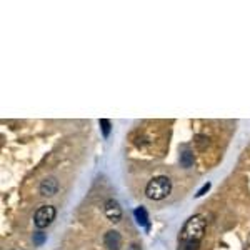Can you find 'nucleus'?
I'll use <instances>...</instances> for the list:
<instances>
[{
	"label": "nucleus",
	"mask_w": 250,
	"mask_h": 250,
	"mask_svg": "<svg viewBox=\"0 0 250 250\" xmlns=\"http://www.w3.org/2000/svg\"><path fill=\"white\" fill-rule=\"evenodd\" d=\"M99 124H100V127H102L104 137H108V134H110V120L100 119V120H99Z\"/></svg>",
	"instance_id": "nucleus-9"
},
{
	"label": "nucleus",
	"mask_w": 250,
	"mask_h": 250,
	"mask_svg": "<svg viewBox=\"0 0 250 250\" xmlns=\"http://www.w3.org/2000/svg\"><path fill=\"white\" fill-rule=\"evenodd\" d=\"M38 190H40V194L45 195V197H52V195H55L58 190V182L54 177H49V179H45V180H42L40 189Z\"/></svg>",
	"instance_id": "nucleus-6"
},
{
	"label": "nucleus",
	"mask_w": 250,
	"mask_h": 250,
	"mask_svg": "<svg viewBox=\"0 0 250 250\" xmlns=\"http://www.w3.org/2000/svg\"><path fill=\"white\" fill-rule=\"evenodd\" d=\"M210 189V183H205V185L204 187H202V189L200 190H198V192H197V197H200V195H204L205 192H207V190H209Z\"/></svg>",
	"instance_id": "nucleus-12"
},
{
	"label": "nucleus",
	"mask_w": 250,
	"mask_h": 250,
	"mask_svg": "<svg viewBox=\"0 0 250 250\" xmlns=\"http://www.w3.org/2000/svg\"><path fill=\"white\" fill-rule=\"evenodd\" d=\"M104 244L107 250H120L122 247V237L117 230H108L104 237Z\"/></svg>",
	"instance_id": "nucleus-5"
},
{
	"label": "nucleus",
	"mask_w": 250,
	"mask_h": 250,
	"mask_svg": "<svg viewBox=\"0 0 250 250\" xmlns=\"http://www.w3.org/2000/svg\"><path fill=\"white\" fill-rule=\"evenodd\" d=\"M105 215H107V218L110 222H120V218H122V209H120V205L117 204L115 200H107L105 202Z\"/></svg>",
	"instance_id": "nucleus-4"
},
{
	"label": "nucleus",
	"mask_w": 250,
	"mask_h": 250,
	"mask_svg": "<svg viewBox=\"0 0 250 250\" xmlns=\"http://www.w3.org/2000/svg\"><path fill=\"white\" fill-rule=\"evenodd\" d=\"M55 218V209L52 205H44L35 212L34 215V222H35V227L37 229H45L49 227L50 224L54 222Z\"/></svg>",
	"instance_id": "nucleus-3"
},
{
	"label": "nucleus",
	"mask_w": 250,
	"mask_h": 250,
	"mask_svg": "<svg viewBox=\"0 0 250 250\" xmlns=\"http://www.w3.org/2000/svg\"><path fill=\"white\" fill-rule=\"evenodd\" d=\"M180 163H182V167H185V169L192 167V163H194V154H192V152H189V150L183 152V154L180 155Z\"/></svg>",
	"instance_id": "nucleus-8"
},
{
	"label": "nucleus",
	"mask_w": 250,
	"mask_h": 250,
	"mask_svg": "<svg viewBox=\"0 0 250 250\" xmlns=\"http://www.w3.org/2000/svg\"><path fill=\"white\" fill-rule=\"evenodd\" d=\"M128 250H140V245H137V244H132L130 247H128Z\"/></svg>",
	"instance_id": "nucleus-13"
},
{
	"label": "nucleus",
	"mask_w": 250,
	"mask_h": 250,
	"mask_svg": "<svg viewBox=\"0 0 250 250\" xmlns=\"http://www.w3.org/2000/svg\"><path fill=\"white\" fill-rule=\"evenodd\" d=\"M134 215H135V220L139 225H143L145 229H148V214L145 210V207H137L134 210Z\"/></svg>",
	"instance_id": "nucleus-7"
},
{
	"label": "nucleus",
	"mask_w": 250,
	"mask_h": 250,
	"mask_svg": "<svg viewBox=\"0 0 250 250\" xmlns=\"http://www.w3.org/2000/svg\"><path fill=\"white\" fill-rule=\"evenodd\" d=\"M198 245L197 242H187V244H182V250H198Z\"/></svg>",
	"instance_id": "nucleus-11"
},
{
	"label": "nucleus",
	"mask_w": 250,
	"mask_h": 250,
	"mask_svg": "<svg viewBox=\"0 0 250 250\" xmlns=\"http://www.w3.org/2000/svg\"><path fill=\"white\" fill-rule=\"evenodd\" d=\"M170 190H172L170 179L165 177V175H160V177L152 179V180L147 183L145 194L150 200H162V198H165L167 195L170 194Z\"/></svg>",
	"instance_id": "nucleus-2"
},
{
	"label": "nucleus",
	"mask_w": 250,
	"mask_h": 250,
	"mask_svg": "<svg viewBox=\"0 0 250 250\" xmlns=\"http://www.w3.org/2000/svg\"><path fill=\"white\" fill-rule=\"evenodd\" d=\"M205 218L202 215H194L185 222L182 232H180V242L187 244V242H197L200 244L202 237L205 232Z\"/></svg>",
	"instance_id": "nucleus-1"
},
{
	"label": "nucleus",
	"mask_w": 250,
	"mask_h": 250,
	"mask_svg": "<svg viewBox=\"0 0 250 250\" xmlns=\"http://www.w3.org/2000/svg\"><path fill=\"white\" fill-rule=\"evenodd\" d=\"M45 239H47L45 233H42V232H35L34 233V244L35 245H42L45 242Z\"/></svg>",
	"instance_id": "nucleus-10"
}]
</instances>
